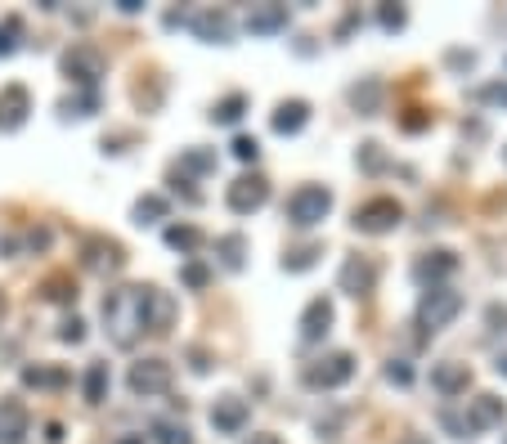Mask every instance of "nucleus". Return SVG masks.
Instances as JSON below:
<instances>
[{"label":"nucleus","mask_w":507,"mask_h":444,"mask_svg":"<svg viewBox=\"0 0 507 444\" xmlns=\"http://www.w3.org/2000/svg\"><path fill=\"white\" fill-rule=\"evenodd\" d=\"M104 332L113 346L130 350L149 332V287H117L104 296Z\"/></svg>","instance_id":"1"},{"label":"nucleus","mask_w":507,"mask_h":444,"mask_svg":"<svg viewBox=\"0 0 507 444\" xmlns=\"http://www.w3.org/2000/svg\"><path fill=\"white\" fill-rule=\"evenodd\" d=\"M458 310H463V292H454V287H426L422 301H417V328L441 332V328H449L458 319Z\"/></svg>","instance_id":"2"},{"label":"nucleus","mask_w":507,"mask_h":444,"mask_svg":"<svg viewBox=\"0 0 507 444\" xmlns=\"http://www.w3.org/2000/svg\"><path fill=\"white\" fill-rule=\"evenodd\" d=\"M328 211H332V193L324 184H301L287 198V220H292L297 230H315L319 220H328Z\"/></svg>","instance_id":"3"},{"label":"nucleus","mask_w":507,"mask_h":444,"mask_svg":"<svg viewBox=\"0 0 507 444\" xmlns=\"http://www.w3.org/2000/svg\"><path fill=\"white\" fill-rule=\"evenodd\" d=\"M63 77L82 90H95V82L104 77V54L95 45H72L63 54Z\"/></svg>","instance_id":"4"},{"label":"nucleus","mask_w":507,"mask_h":444,"mask_svg":"<svg viewBox=\"0 0 507 444\" xmlns=\"http://www.w3.org/2000/svg\"><path fill=\"white\" fill-rule=\"evenodd\" d=\"M126 386H130V395H167L171 391V363L167 359H139V363H130V373H126Z\"/></svg>","instance_id":"5"},{"label":"nucleus","mask_w":507,"mask_h":444,"mask_svg":"<svg viewBox=\"0 0 507 444\" xmlns=\"http://www.w3.org/2000/svg\"><path fill=\"white\" fill-rule=\"evenodd\" d=\"M404 220V206L395 198H373L364 206H355V230L359 234H391Z\"/></svg>","instance_id":"6"},{"label":"nucleus","mask_w":507,"mask_h":444,"mask_svg":"<svg viewBox=\"0 0 507 444\" xmlns=\"http://www.w3.org/2000/svg\"><path fill=\"white\" fill-rule=\"evenodd\" d=\"M355 378V354H328V359H319V363H310L306 368V386H315V391H337V386H346Z\"/></svg>","instance_id":"7"},{"label":"nucleus","mask_w":507,"mask_h":444,"mask_svg":"<svg viewBox=\"0 0 507 444\" xmlns=\"http://www.w3.org/2000/svg\"><path fill=\"white\" fill-rule=\"evenodd\" d=\"M225 202H230V211H238V215H252V211H261V206L269 202V184H265L261 175H238V180L230 184Z\"/></svg>","instance_id":"8"},{"label":"nucleus","mask_w":507,"mask_h":444,"mask_svg":"<svg viewBox=\"0 0 507 444\" xmlns=\"http://www.w3.org/2000/svg\"><path fill=\"white\" fill-rule=\"evenodd\" d=\"M82 265H86L90 274H117V269L126 265V256H121V247H117L113 238H86Z\"/></svg>","instance_id":"9"},{"label":"nucleus","mask_w":507,"mask_h":444,"mask_svg":"<svg viewBox=\"0 0 507 444\" xmlns=\"http://www.w3.org/2000/svg\"><path fill=\"white\" fill-rule=\"evenodd\" d=\"M458 269V256L454 252H426V256H417L413 261V278L422 283V287H445V278Z\"/></svg>","instance_id":"10"},{"label":"nucleus","mask_w":507,"mask_h":444,"mask_svg":"<svg viewBox=\"0 0 507 444\" xmlns=\"http://www.w3.org/2000/svg\"><path fill=\"white\" fill-rule=\"evenodd\" d=\"M247 400H238V395H221L211 404V426L221 431V435H243V426H247Z\"/></svg>","instance_id":"11"},{"label":"nucleus","mask_w":507,"mask_h":444,"mask_svg":"<svg viewBox=\"0 0 507 444\" xmlns=\"http://www.w3.org/2000/svg\"><path fill=\"white\" fill-rule=\"evenodd\" d=\"M373 283H378V269H373V261H364V256H350V261L341 265V292H346V296H355V301H364V296L373 292Z\"/></svg>","instance_id":"12"},{"label":"nucleus","mask_w":507,"mask_h":444,"mask_svg":"<svg viewBox=\"0 0 507 444\" xmlns=\"http://www.w3.org/2000/svg\"><path fill=\"white\" fill-rule=\"evenodd\" d=\"M189 27H193V36H202V41H211V45H230V36H234V23H230V14H221V10H198V14L189 19Z\"/></svg>","instance_id":"13"},{"label":"nucleus","mask_w":507,"mask_h":444,"mask_svg":"<svg viewBox=\"0 0 507 444\" xmlns=\"http://www.w3.org/2000/svg\"><path fill=\"white\" fill-rule=\"evenodd\" d=\"M32 113V95L23 86H5L0 90V130H19Z\"/></svg>","instance_id":"14"},{"label":"nucleus","mask_w":507,"mask_h":444,"mask_svg":"<svg viewBox=\"0 0 507 444\" xmlns=\"http://www.w3.org/2000/svg\"><path fill=\"white\" fill-rule=\"evenodd\" d=\"M328 328H332V301L328 296H315V301L306 306V315H301V341L315 346V341L328 337Z\"/></svg>","instance_id":"15"},{"label":"nucleus","mask_w":507,"mask_h":444,"mask_svg":"<svg viewBox=\"0 0 507 444\" xmlns=\"http://www.w3.org/2000/svg\"><path fill=\"white\" fill-rule=\"evenodd\" d=\"M431 386H436L441 395H458V391L472 386V368L458 363V359H449V363H441V368H431Z\"/></svg>","instance_id":"16"},{"label":"nucleus","mask_w":507,"mask_h":444,"mask_svg":"<svg viewBox=\"0 0 507 444\" xmlns=\"http://www.w3.org/2000/svg\"><path fill=\"white\" fill-rule=\"evenodd\" d=\"M27 435V409L19 400H0V444H23Z\"/></svg>","instance_id":"17"},{"label":"nucleus","mask_w":507,"mask_h":444,"mask_svg":"<svg viewBox=\"0 0 507 444\" xmlns=\"http://www.w3.org/2000/svg\"><path fill=\"white\" fill-rule=\"evenodd\" d=\"M171 323H176V296L149 287V332L162 337V332H171Z\"/></svg>","instance_id":"18"},{"label":"nucleus","mask_w":507,"mask_h":444,"mask_svg":"<svg viewBox=\"0 0 507 444\" xmlns=\"http://www.w3.org/2000/svg\"><path fill=\"white\" fill-rule=\"evenodd\" d=\"M283 27H287V5H252V14H247L252 36H274Z\"/></svg>","instance_id":"19"},{"label":"nucleus","mask_w":507,"mask_h":444,"mask_svg":"<svg viewBox=\"0 0 507 444\" xmlns=\"http://www.w3.org/2000/svg\"><path fill=\"white\" fill-rule=\"evenodd\" d=\"M498 422H503V400L498 395H476L472 400V413H467V431L480 435V431H489Z\"/></svg>","instance_id":"20"},{"label":"nucleus","mask_w":507,"mask_h":444,"mask_svg":"<svg viewBox=\"0 0 507 444\" xmlns=\"http://www.w3.org/2000/svg\"><path fill=\"white\" fill-rule=\"evenodd\" d=\"M306 121H310V104H306V99H283V104L274 108V121H269V126H274L278 135H297Z\"/></svg>","instance_id":"21"},{"label":"nucleus","mask_w":507,"mask_h":444,"mask_svg":"<svg viewBox=\"0 0 507 444\" xmlns=\"http://www.w3.org/2000/svg\"><path fill=\"white\" fill-rule=\"evenodd\" d=\"M23 386L54 391V386H67V373H63V368H45V363H36V368H23Z\"/></svg>","instance_id":"22"},{"label":"nucleus","mask_w":507,"mask_h":444,"mask_svg":"<svg viewBox=\"0 0 507 444\" xmlns=\"http://www.w3.org/2000/svg\"><path fill=\"white\" fill-rule=\"evenodd\" d=\"M215 256H221V265H225V269H243L247 238H243V234H225V238H215Z\"/></svg>","instance_id":"23"},{"label":"nucleus","mask_w":507,"mask_h":444,"mask_svg":"<svg viewBox=\"0 0 507 444\" xmlns=\"http://www.w3.org/2000/svg\"><path fill=\"white\" fill-rule=\"evenodd\" d=\"M350 104L364 113V117H378V113H382V86H378V82H359V86L350 90Z\"/></svg>","instance_id":"24"},{"label":"nucleus","mask_w":507,"mask_h":444,"mask_svg":"<svg viewBox=\"0 0 507 444\" xmlns=\"http://www.w3.org/2000/svg\"><path fill=\"white\" fill-rule=\"evenodd\" d=\"M243 108H247V95H238V90H234V95H225L221 104L211 108V121H215V126H234V121L243 117Z\"/></svg>","instance_id":"25"},{"label":"nucleus","mask_w":507,"mask_h":444,"mask_svg":"<svg viewBox=\"0 0 507 444\" xmlns=\"http://www.w3.org/2000/svg\"><path fill=\"white\" fill-rule=\"evenodd\" d=\"M153 440H158V444H193L189 426L176 422V417H158V422H153Z\"/></svg>","instance_id":"26"},{"label":"nucleus","mask_w":507,"mask_h":444,"mask_svg":"<svg viewBox=\"0 0 507 444\" xmlns=\"http://www.w3.org/2000/svg\"><path fill=\"white\" fill-rule=\"evenodd\" d=\"M167 198H158V193H149V198H139L135 202V220L139 225H158V220H167Z\"/></svg>","instance_id":"27"},{"label":"nucleus","mask_w":507,"mask_h":444,"mask_svg":"<svg viewBox=\"0 0 507 444\" xmlns=\"http://www.w3.org/2000/svg\"><path fill=\"white\" fill-rule=\"evenodd\" d=\"M95 108H99V95H95V90H82V95H72V99L58 104L63 117H90Z\"/></svg>","instance_id":"28"},{"label":"nucleus","mask_w":507,"mask_h":444,"mask_svg":"<svg viewBox=\"0 0 507 444\" xmlns=\"http://www.w3.org/2000/svg\"><path fill=\"white\" fill-rule=\"evenodd\" d=\"M180 171L207 175V171H215V153H207V148H184V153H180Z\"/></svg>","instance_id":"29"},{"label":"nucleus","mask_w":507,"mask_h":444,"mask_svg":"<svg viewBox=\"0 0 507 444\" xmlns=\"http://www.w3.org/2000/svg\"><path fill=\"white\" fill-rule=\"evenodd\" d=\"M104 395H108V363H90L86 368V400L99 404Z\"/></svg>","instance_id":"30"},{"label":"nucleus","mask_w":507,"mask_h":444,"mask_svg":"<svg viewBox=\"0 0 507 444\" xmlns=\"http://www.w3.org/2000/svg\"><path fill=\"white\" fill-rule=\"evenodd\" d=\"M198 243H202V234L193 230V225H171L167 230V247H176V252H198Z\"/></svg>","instance_id":"31"},{"label":"nucleus","mask_w":507,"mask_h":444,"mask_svg":"<svg viewBox=\"0 0 507 444\" xmlns=\"http://www.w3.org/2000/svg\"><path fill=\"white\" fill-rule=\"evenodd\" d=\"M19 41H23V19L10 14L5 23H0V58H10V54L19 50Z\"/></svg>","instance_id":"32"},{"label":"nucleus","mask_w":507,"mask_h":444,"mask_svg":"<svg viewBox=\"0 0 507 444\" xmlns=\"http://www.w3.org/2000/svg\"><path fill=\"white\" fill-rule=\"evenodd\" d=\"M45 301H77V287H72V278L67 274H54L50 283H45Z\"/></svg>","instance_id":"33"},{"label":"nucleus","mask_w":507,"mask_h":444,"mask_svg":"<svg viewBox=\"0 0 507 444\" xmlns=\"http://www.w3.org/2000/svg\"><path fill=\"white\" fill-rule=\"evenodd\" d=\"M315 261H319V247H301L297 256H287V261H283V269H287V274H301V269H310Z\"/></svg>","instance_id":"34"},{"label":"nucleus","mask_w":507,"mask_h":444,"mask_svg":"<svg viewBox=\"0 0 507 444\" xmlns=\"http://www.w3.org/2000/svg\"><path fill=\"white\" fill-rule=\"evenodd\" d=\"M378 23H382L386 32H400V27L409 23V14H404L400 5H382V10H378Z\"/></svg>","instance_id":"35"},{"label":"nucleus","mask_w":507,"mask_h":444,"mask_svg":"<svg viewBox=\"0 0 507 444\" xmlns=\"http://www.w3.org/2000/svg\"><path fill=\"white\" fill-rule=\"evenodd\" d=\"M234 158H238V162H256V158H261V144H256L252 135H238V139H234Z\"/></svg>","instance_id":"36"},{"label":"nucleus","mask_w":507,"mask_h":444,"mask_svg":"<svg viewBox=\"0 0 507 444\" xmlns=\"http://www.w3.org/2000/svg\"><path fill=\"white\" fill-rule=\"evenodd\" d=\"M386 382H395V386H409V382H413V368H409L404 359H391V363H386Z\"/></svg>","instance_id":"37"},{"label":"nucleus","mask_w":507,"mask_h":444,"mask_svg":"<svg viewBox=\"0 0 507 444\" xmlns=\"http://www.w3.org/2000/svg\"><path fill=\"white\" fill-rule=\"evenodd\" d=\"M58 337H63V341H72V346H77V341H86V323H82L77 315H72V319H63Z\"/></svg>","instance_id":"38"},{"label":"nucleus","mask_w":507,"mask_h":444,"mask_svg":"<svg viewBox=\"0 0 507 444\" xmlns=\"http://www.w3.org/2000/svg\"><path fill=\"white\" fill-rule=\"evenodd\" d=\"M476 99H485V104H503V108H507V86H503V82H498V86H480Z\"/></svg>","instance_id":"39"},{"label":"nucleus","mask_w":507,"mask_h":444,"mask_svg":"<svg viewBox=\"0 0 507 444\" xmlns=\"http://www.w3.org/2000/svg\"><path fill=\"white\" fill-rule=\"evenodd\" d=\"M180 278H184L189 287H202V283H207V269H202V265H184V274H180Z\"/></svg>","instance_id":"40"},{"label":"nucleus","mask_w":507,"mask_h":444,"mask_svg":"<svg viewBox=\"0 0 507 444\" xmlns=\"http://www.w3.org/2000/svg\"><path fill=\"white\" fill-rule=\"evenodd\" d=\"M485 319H489V328H494V332H507V310H503V306H489V315H485Z\"/></svg>","instance_id":"41"},{"label":"nucleus","mask_w":507,"mask_h":444,"mask_svg":"<svg viewBox=\"0 0 507 444\" xmlns=\"http://www.w3.org/2000/svg\"><path fill=\"white\" fill-rule=\"evenodd\" d=\"M45 440H50V444H58V440H63V426H58V422H50V426H45Z\"/></svg>","instance_id":"42"},{"label":"nucleus","mask_w":507,"mask_h":444,"mask_svg":"<svg viewBox=\"0 0 507 444\" xmlns=\"http://www.w3.org/2000/svg\"><path fill=\"white\" fill-rule=\"evenodd\" d=\"M243 444H283V440H278V435H265V431H261V435H252V440H243Z\"/></svg>","instance_id":"43"},{"label":"nucleus","mask_w":507,"mask_h":444,"mask_svg":"<svg viewBox=\"0 0 507 444\" xmlns=\"http://www.w3.org/2000/svg\"><path fill=\"white\" fill-rule=\"evenodd\" d=\"M400 444H431V440H426V435H404Z\"/></svg>","instance_id":"44"},{"label":"nucleus","mask_w":507,"mask_h":444,"mask_svg":"<svg viewBox=\"0 0 507 444\" xmlns=\"http://www.w3.org/2000/svg\"><path fill=\"white\" fill-rule=\"evenodd\" d=\"M494 368H498V373L507 378V354H498V363H494Z\"/></svg>","instance_id":"45"},{"label":"nucleus","mask_w":507,"mask_h":444,"mask_svg":"<svg viewBox=\"0 0 507 444\" xmlns=\"http://www.w3.org/2000/svg\"><path fill=\"white\" fill-rule=\"evenodd\" d=\"M0 319H5V296H0Z\"/></svg>","instance_id":"46"},{"label":"nucleus","mask_w":507,"mask_h":444,"mask_svg":"<svg viewBox=\"0 0 507 444\" xmlns=\"http://www.w3.org/2000/svg\"><path fill=\"white\" fill-rule=\"evenodd\" d=\"M503 158H507V148H503Z\"/></svg>","instance_id":"47"},{"label":"nucleus","mask_w":507,"mask_h":444,"mask_svg":"<svg viewBox=\"0 0 507 444\" xmlns=\"http://www.w3.org/2000/svg\"><path fill=\"white\" fill-rule=\"evenodd\" d=\"M503 444H507V435H503Z\"/></svg>","instance_id":"48"}]
</instances>
